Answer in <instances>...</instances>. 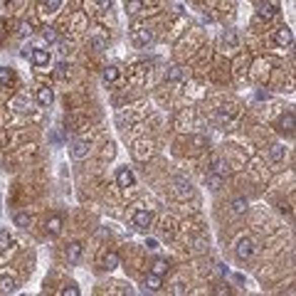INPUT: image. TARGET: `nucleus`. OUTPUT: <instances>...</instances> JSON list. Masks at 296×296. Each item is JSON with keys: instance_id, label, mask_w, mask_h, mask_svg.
Returning a JSON list of instances; mask_svg holds the SVG:
<instances>
[{"instance_id": "1", "label": "nucleus", "mask_w": 296, "mask_h": 296, "mask_svg": "<svg viewBox=\"0 0 296 296\" xmlns=\"http://www.w3.org/2000/svg\"><path fill=\"white\" fill-rule=\"evenodd\" d=\"M153 225V212L151 210H136L133 212V227L136 230H148Z\"/></svg>"}, {"instance_id": "2", "label": "nucleus", "mask_w": 296, "mask_h": 296, "mask_svg": "<svg viewBox=\"0 0 296 296\" xmlns=\"http://www.w3.org/2000/svg\"><path fill=\"white\" fill-rule=\"evenodd\" d=\"M116 183H119V188H133V185H136L133 170H131V168H119V170H116Z\"/></svg>"}, {"instance_id": "3", "label": "nucleus", "mask_w": 296, "mask_h": 296, "mask_svg": "<svg viewBox=\"0 0 296 296\" xmlns=\"http://www.w3.org/2000/svg\"><path fill=\"white\" fill-rule=\"evenodd\" d=\"M274 42H277L279 47H291L294 45V32L289 27H279L277 35H274Z\"/></svg>"}, {"instance_id": "4", "label": "nucleus", "mask_w": 296, "mask_h": 296, "mask_svg": "<svg viewBox=\"0 0 296 296\" xmlns=\"http://www.w3.org/2000/svg\"><path fill=\"white\" fill-rule=\"evenodd\" d=\"M69 156H72L74 161H82L84 156H89V143L87 141H74L72 146H69Z\"/></svg>"}, {"instance_id": "5", "label": "nucleus", "mask_w": 296, "mask_h": 296, "mask_svg": "<svg viewBox=\"0 0 296 296\" xmlns=\"http://www.w3.org/2000/svg\"><path fill=\"white\" fill-rule=\"evenodd\" d=\"M133 42H136L138 47H143L148 42H153V32H151L148 27H136V30H133Z\"/></svg>"}, {"instance_id": "6", "label": "nucleus", "mask_w": 296, "mask_h": 296, "mask_svg": "<svg viewBox=\"0 0 296 296\" xmlns=\"http://www.w3.org/2000/svg\"><path fill=\"white\" fill-rule=\"evenodd\" d=\"M254 254V242L252 240H240L237 242V257L240 259H249Z\"/></svg>"}, {"instance_id": "7", "label": "nucleus", "mask_w": 296, "mask_h": 296, "mask_svg": "<svg viewBox=\"0 0 296 296\" xmlns=\"http://www.w3.org/2000/svg\"><path fill=\"white\" fill-rule=\"evenodd\" d=\"M52 101H55V92H52L50 87H40V89H37V104H40V106H50Z\"/></svg>"}, {"instance_id": "8", "label": "nucleus", "mask_w": 296, "mask_h": 296, "mask_svg": "<svg viewBox=\"0 0 296 296\" xmlns=\"http://www.w3.org/2000/svg\"><path fill=\"white\" fill-rule=\"evenodd\" d=\"M30 59H32L35 67H45V64L50 62V52H47V50H32Z\"/></svg>"}, {"instance_id": "9", "label": "nucleus", "mask_w": 296, "mask_h": 296, "mask_svg": "<svg viewBox=\"0 0 296 296\" xmlns=\"http://www.w3.org/2000/svg\"><path fill=\"white\" fill-rule=\"evenodd\" d=\"M168 272H170V264H168L166 259H156V262L151 264V274H158V277H166Z\"/></svg>"}, {"instance_id": "10", "label": "nucleus", "mask_w": 296, "mask_h": 296, "mask_svg": "<svg viewBox=\"0 0 296 296\" xmlns=\"http://www.w3.org/2000/svg\"><path fill=\"white\" fill-rule=\"evenodd\" d=\"M67 259H69L72 264H77V262L82 259V244H79V242H72V244L67 247Z\"/></svg>"}, {"instance_id": "11", "label": "nucleus", "mask_w": 296, "mask_h": 296, "mask_svg": "<svg viewBox=\"0 0 296 296\" xmlns=\"http://www.w3.org/2000/svg\"><path fill=\"white\" fill-rule=\"evenodd\" d=\"M284 156H286V148L284 146H272L269 148V161H272V163H281Z\"/></svg>"}, {"instance_id": "12", "label": "nucleus", "mask_w": 296, "mask_h": 296, "mask_svg": "<svg viewBox=\"0 0 296 296\" xmlns=\"http://www.w3.org/2000/svg\"><path fill=\"white\" fill-rule=\"evenodd\" d=\"M13 222H15V227H20V230H27V227H30V222H32V217H30L27 212H15Z\"/></svg>"}, {"instance_id": "13", "label": "nucleus", "mask_w": 296, "mask_h": 296, "mask_svg": "<svg viewBox=\"0 0 296 296\" xmlns=\"http://www.w3.org/2000/svg\"><path fill=\"white\" fill-rule=\"evenodd\" d=\"M143 284H146L148 291H158V289L163 286V281H161V277H158V274H148Z\"/></svg>"}, {"instance_id": "14", "label": "nucleus", "mask_w": 296, "mask_h": 296, "mask_svg": "<svg viewBox=\"0 0 296 296\" xmlns=\"http://www.w3.org/2000/svg\"><path fill=\"white\" fill-rule=\"evenodd\" d=\"M183 79V69L180 67H168L166 69V82H180Z\"/></svg>"}, {"instance_id": "15", "label": "nucleus", "mask_w": 296, "mask_h": 296, "mask_svg": "<svg viewBox=\"0 0 296 296\" xmlns=\"http://www.w3.org/2000/svg\"><path fill=\"white\" fill-rule=\"evenodd\" d=\"M47 232L50 235H59L62 232V217H50V222H47Z\"/></svg>"}, {"instance_id": "16", "label": "nucleus", "mask_w": 296, "mask_h": 296, "mask_svg": "<svg viewBox=\"0 0 296 296\" xmlns=\"http://www.w3.org/2000/svg\"><path fill=\"white\" fill-rule=\"evenodd\" d=\"M143 8H146V3H143V0H126V10H129L131 15L141 13Z\"/></svg>"}, {"instance_id": "17", "label": "nucleus", "mask_w": 296, "mask_h": 296, "mask_svg": "<svg viewBox=\"0 0 296 296\" xmlns=\"http://www.w3.org/2000/svg\"><path fill=\"white\" fill-rule=\"evenodd\" d=\"M121 264V259H119V254L116 252H109L106 254V259H104V269H116Z\"/></svg>"}, {"instance_id": "18", "label": "nucleus", "mask_w": 296, "mask_h": 296, "mask_svg": "<svg viewBox=\"0 0 296 296\" xmlns=\"http://www.w3.org/2000/svg\"><path fill=\"white\" fill-rule=\"evenodd\" d=\"M13 82V69L10 67H0V87H8Z\"/></svg>"}, {"instance_id": "19", "label": "nucleus", "mask_w": 296, "mask_h": 296, "mask_svg": "<svg viewBox=\"0 0 296 296\" xmlns=\"http://www.w3.org/2000/svg\"><path fill=\"white\" fill-rule=\"evenodd\" d=\"M207 185L212 188V190H220V185H222V175H217V173H207Z\"/></svg>"}, {"instance_id": "20", "label": "nucleus", "mask_w": 296, "mask_h": 296, "mask_svg": "<svg viewBox=\"0 0 296 296\" xmlns=\"http://www.w3.org/2000/svg\"><path fill=\"white\" fill-rule=\"evenodd\" d=\"M89 42H92V47L96 50V52H104L106 50V37H89Z\"/></svg>"}, {"instance_id": "21", "label": "nucleus", "mask_w": 296, "mask_h": 296, "mask_svg": "<svg viewBox=\"0 0 296 296\" xmlns=\"http://www.w3.org/2000/svg\"><path fill=\"white\" fill-rule=\"evenodd\" d=\"M55 74L59 77V79H67V74H69V64H67V62H59V64H57V69H55Z\"/></svg>"}, {"instance_id": "22", "label": "nucleus", "mask_w": 296, "mask_h": 296, "mask_svg": "<svg viewBox=\"0 0 296 296\" xmlns=\"http://www.w3.org/2000/svg\"><path fill=\"white\" fill-rule=\"evenodd\" d=\"M62 3H64V0H47V3H45V10H47V13H57V10L62 8Z\"/></svg>"}, {"instance_id": "23", "label": "nucleus", "mask_w": 296, "mask_h": 296, "mask_svg": "<svg viewBox=\"0 0 296 296\" xmlns=\"http://www.w3.org/2000/svg\"><path fill=\"white\" fill-rule=\"evenodd\" d=\"M116 77H119V69H116V67H106V69H104V82H114Z\"/></svg>"}, {"instance_id": "24", "label": "nucleus", "mask_w": 296, "mask_h": 296, "mask_svg": "<svg viewBox=\"0 0 296 296\" xmlns=\"http://www.w3.org/2000/svg\"><path fill=\"white\" fill-rule=\"evenodd\" d=\"M232 210H235V212H244V210H247V200H244V198H237V200L232 203Z\"/></svg>"}, {"instance_id": "25", "label": "nucleus", "mask_w": 296, "mask_h": 296, "mask_svg": "<svg viewBox=\"0 0 296 296\" xmlns=\"http://www.w3.org/2000/svg\"><path fill=\"white\" fill-rule=\"evenodd\" d=\"M3 289H5V291H15V289H18L15 279H3Z\"/></svg>"}, {"instance_id": "26", "label": "nucleus", "mask_w": 296, "mask_h": 296, "mask_svg": "<svg viewBox=\"0 0 296 296\" xmlns=\"http://www.w3.org/2000/svg\"><path fill=\"white\" fill-rule=\"evenodd\" d=\"M42 37H45L47 42H57V32H55V30H52V27H47V30L42 32Z\"/></svg>"}, {"instance_id": "27", "label": "nucleus", "mask_w": 296, "mask_h": 296, "mask_svg": "<svg viewBox=\"0 0 296 296\" xmlns=\"http://www.w3.org/2000/svg\"><path fill=\"white\" fill-rule=\"evenodd\" d=\"M62 294H64V296H79V289H77L74 284H69L67 289H62Z\"/></svg>"}, {"instance_id": "28", "label": "nucleus", "mask_w": 296, "mask_h": 296, "mask_svg": "<svg viewBox=\"0 0 296 296\" xmlns=\"http://www.w3.org/2000/svg\"><path fill=\"white\" fill-rule=\"evenodd\" d=\"M20 35H22V37L32 35V25H27V22H22V25H20Z\"/></svg>"}, {"instance_id": "29", "label": "nucleus", "mask_w": 296, "mask_h": 296, "mask_svg": "<svg viewBox=\"0 0 296 296\" xmlns=\"http://www.w3.org/2000/svg\"><path fill=\"white\" fill-rule=\"evenodd\" d=\"M99 3V10H109L111 8V0H96Z\"/></svg>"}, {"instance_id": "30", "label": "nucleus", "mask_w": 296, "mask_h": 296, "mask_svg": "<svg viewBox=\"0 0 296 296\" xmlns=\"http://www.w3.org/2000/svg\"><path fill=\"white\" fill-rule=\"evenodd\" d=\"M146 247H148V249H158V242H156V240H146Z\"/></svg>"}, {"instance_id": "31", "label": "nucleus", "mask_w": 296, "mask_h": 296, "mask_svg": "<svg viewBox=\"0 0 296 296\" xmlns=\"http://www.w3.org/2000/svg\"><path fill=\"white\" fill-rule=\"evenodd\" d=\"M5 3H13V0H5Z\"/></svg>"}]
</instances>
